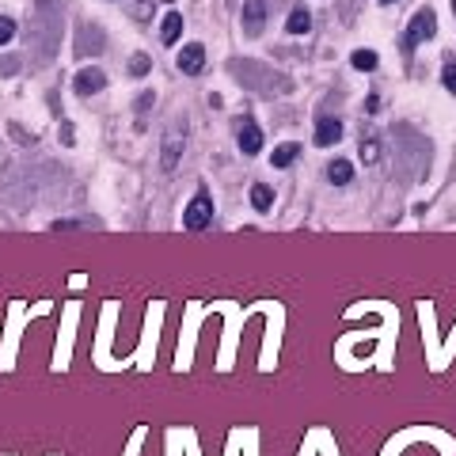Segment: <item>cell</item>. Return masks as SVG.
I'll return each instance as SVG.
<instances>
[{"mask_svg": "<svg viewBox=\"0 0 456 456\" xmlns=\"http://www.w3.org/2000/svg\"><path fill=\"white\" fill-rule=\"evenodd\" d=\"M437 35V15H434V8H418V12L411 15V27H407V35H403V50L411 54L418 42H426V38H434Z\"/></svg>", "mask_w": 456, "mask_h": 456, "instance_id": "cell-1", "label": "cell"}, {"mask_svg": "<svg viewBox=\"0 0 456 456\" xmlns=\"http://www.w3.org/2000/svg\"><path fill=\"white\" fill-rule=\"evenodd\" d=\"M213 225V198H209L206 190H198L190 198V206L183 209V228H190V232H202V228Z\"/></svg>", "mask_w": 456, "mask_h": 456, "instance_id": "cell-2", "label": "cell"}, {"mask_svg": "<svg viewBox=\"0 0 456 456\" xmlns=\"http://www.w3.org/2000/svg\"><path fill=\"white\" fill-rule=\"evenodd\" d=\"M183 137H186V126H183V122L168 126V133H164V152H160V168H164V171H175L179 156H183Z\"/></svg>", "mask_w": 456, "mask_h": 456, "instance_id": "cell-3", "label": "cell"}, {"mask_svg": "<svg viewBox=\"0 0 456 456\" xmlns=\"http://www.w3.org/2000/svg\"><path fill=\"white\" fill-rule=\"evenodd\" d=\"M103 88H107V72L95 69V65H92V69H80L76 80H72V92H76L80 99H88V95H99Z\"/></svg>", "mask_w": 456, "mask_h": 456, "instance_id": "cell-4", "label": "cell"}, {"mask_svg": "<svg viewBox=\"0 0 456 456\" xmlns=\"http://www.w3.org/2000/svg\"><path fill=\"white\" fill-rule=\"evenodd\" d=\"M236 145H240L243 156H255V152L263 149V129H259L251 118H243L240 126H236Z\"/></svg>", "mask_w": 456, "mask_h": 456, "instance_id": "cell-5", "label": "cell"}, {"mask_svg": "<svg viewBox=\"0 0 456 456\" xmlns=\"http://www.w3.org/2000/svg\"><path fill=\"white\" fill-rule=\"evenodd\" d=\"M263 27H266V0H247L243 4V35L259 38Z\"/></svg>", "mask_w": 456, "mask_h": 456, "instance_id": "cell-6", "label": "cell"}, {"mask_svg": "<svg viewBox=\"0 0 456 456\" xmlns=\"http://www.w3.org/2000/svg\"><path fill=\"white\" fill-rule=\"evenodd\" d=\"M202 69H206V46L202 42L183 46V54H179V72H183V76H198Z\"/></svg>", "mask_w": 456, "mask_h": 456, "instance_id": "cell-7", "label": "cell"}, {"mask_svg": "<svg viewBox=\"0 0 456 456\" xmlns=\"http://www.w3.org/2000/svg\"><path fill=\"white\" fill-rule=\"evenodd\" d=\"M335 141H342V122L327 114V118L316 122V145H320V149H327V145H335Z\"/></svg>", "mask_w": 456, "mask_h": 456, "instance_id": "cell-8", "label": "cell"}, {"mask_svg": "<svg viewBox=\"0 0 456 456\" xmlns=\"http://www.w3.org/2000/svg\"><path fill=\"white\" fill-rule=\"evenodd\" d=\"M285 31H289V35H308V31H312V12H308V8H293L289 19H285Z\"/></svg>", "mask_w": 456, "mask_h": 456, "instance_id": "cell-9", "label": "cell"}, {"mask_svg": "<svg viewBox=\"0 0 456 456\" xmlns=\"http://www.w3.org/2000/svg\"><path fill=\"white\" fill-rule=\"evenodd\" d=\"M179 35H183V15H179V12H168V15H164V27H160V42H164V46H175Z\"/></svg>", "mask_w": 456, "mask_h": 456, "instance_id": "cell-10", "label": "cell"}, {"mask_svg": "<svg viewBox=\"0 0 456 456\" xmlns=\"http://www.w3.org/2000/svg\"><path fill=\"white\" fill-rule=\"evenodd\" d=\"M76 50L80 54H99L103 50V31L99 27H84V31H80V46H76Z\"/></svg>", "mask_w": 456, "mask_h": 456, "instance_id": "cell-11", "label": "cell"}, {"mask_svg": "<svg viewBox=\"0 0 456 456\" xmlns=\"http://www.w3.org/2000/svg\"><path fill=\"white\" fill-rule=\"evenodd\" d=\"M251 206H255L259 213H270V209H274V190L266 183H255V186H251Z\"/></svg>", "mask_w": 456, "mask_h": 456, "instance_id": "cell-12", "label": "cell"}, {"mask_svg": "<svg viewBox=\"0 0 456 456\" xmlns=\"http://www.w3.org/2000/svg\"><path fill=\"white\" fill-rule=\"evenodd\" d=\"M297 156H300V145H297V141L278 145V149H274V156H270V168H289Z\"/></svg>", "mask_w": 456, "mask_h": 456, "instance_id": "cell-13", "label": "cell"}, {"mask_svg": "<svg viewBox=\"0 0 456 456\" xmlns=\"http://www.w3.org/2000/svg\"><path fill=\"white\" fill-rule=\"evenodd\" d=\"M327 179L335 186H346L350 179H354V164H350V160H335V164H327Z\"/></svg>", "mask_w": 456, "mask_h": 456, "instance_id": "cell-14", "label": "cell"}, {"mask_svg": "<svg viewBox=\"0 0 456 456\" xmlns=\"http://www.w3.org/2000/svg\"><path fill=\"white\" fill-rule=\"evenodd\" d=\"M350 65H354L357 72H373V69H377V54H373V50H354Z\"/></svg>", "mask_w": 456, "mask_h": 456, "instance_id": "cell-15", "label": "cell"}, {"mask_svg": "<svg viewBox=\"0 0 456 456\" xmlns=\"http://www.w3.org/2000/svg\"><path fill=\"white\" fill-rule=\"evenodd\" d=\"M441 80L449 88V95H456V57L453 54H445V61H441Z\"/></svg>", "mask_w": 456, "mask_h": 456, "instance_id": "cell-16", "label": "cell"}, {"mask_svg": "<svg viewBox=\"0 0 456 456\" xmlns=\"http://www.w3.org/2000/svg\"><path fill=\"white\" fill-rule=\"evenodd\" d=\"M126 12L133 15V19H149L152 15V0H126Z\"/></svg>", "mask_w": 456, "mask_h": 456, "instance_id": "cell-17", "label": "cell"}, {"mask_svg": "<svg viewBox=\"0 0 456 456\" xmlns=\"http://www.w3.org/2000/svg\"><path fill=\"white\" fill-rule=\"evenodd\" d=\"M149 69H152L149 54H133V61H129V76H149Z\"/></svg>", "mask_w": 456, "mask_h": 456, "instance_id": "cell-18", "label": "cell"}, {"mask_svg": "<svg viewBox=\"0 0 456 456\" xmlns=\"http://www.w3.org/2000/svg\"><path fill=\"white\" fill-rule=\"evenodd\" d=\"M361 160H365V164H377V160H380V145H377V137L361 141Z\"/></svg>", "mask_w": 456, "mask_h": 456, "instance_id": "cell-19", "label": "cell"}, {"mask_svg": "<svg viewBox=\"0 0 456 456\" xmlns=\"http://www.w3.org/2000/svg\"><path fill=\"white\" fill-rule=\"evenodd\" d=\"M15 38V19L12 15H0V46H8Z\"/></svg>", "mask_w": 456, "mask_h": 456, "instance_id": "cell-20", "label": "cell"}, {"mask_svg": "<svg viewBox=\"0 0 456 456\" xmlns=\"http://www.w3.org/2000/svg\"><path fill=\"white\" fill-rule=\"evenodd\" d=\"M15 69H19V57H0V72H4V76H12Z\"/></svg>", "mask_w": 456, "mask_h": 456, "instance_id": "cell-21", "label": "cell"}, {"mask_svg": "<svg viewBox=\"0 0 456 456\" xmlns=\"http://www.w3.org/2000/svg\"><path fill=\"white\" fill-rule=\"evenodd\" d=\"M61 141L65 145H76V129H72V122H61Z\"/></svg>", "mask_w": 456, "mask_h": 456, "instance_id": "cell-22", "label": "cell"}, {"mask_svg": "<svg viewBox=\"0 0 456 456\" xmlns=\"http://www.w3.org/2000/svg\"><path fill=\"white\" fill-rule=\"evenodd\" d=\"M152 103H156V95H152V92H141V95H137V111H149Z\"/></svg>", "mask_w": 456, "mask_h": 456, "instance_id": "cell-23", "label": "cell"}, {"mask_svg": "<svg viewBox=\"0 0 456 456\" xmlns=\"http://www.w3.org/2000/svg\"><path fill=\"white\" fill-rule=\"evenodd\" d=\"M365 111H369V114L380 111V95H369V99H365Z\"/></svg>", "mask_w": 456, "mask_h": 456, "instance_id": "cell-24", "label": "cell"}, {"mask_svg": "<svg viewBox=\"0 0 456 456\" xmlns=\"http://www.w3.org/2000/svg\"><path fill=\"white\" fill-rule=\"evenodd\" d=\"M380 4H392V0H380Z\"/></svg>", "mask_w": 456, "mask_h": 456, "instance_id": "cell-25", "label": "cell"}, {"mask_svg": "<svg viewBox=\"0 0 456 456\" xmlns=\"http://www.w3.org/2000/svg\"><path fill=\"white\" fill-rule=\"evenodd\" d=\"M453 12H456V0H453Z\"/></svg>", "mask_w": 456, "mask_h": 456, "instance_id": "cell-26", "label": "cell"}]
</instances>
